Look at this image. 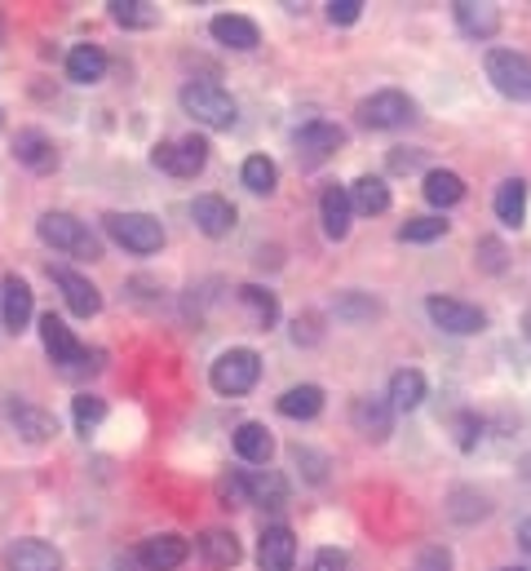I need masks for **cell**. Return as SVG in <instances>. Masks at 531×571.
I'll return each mask as SVG.
<instances>
[{"label": "cell", "mask_w": 531, "mask_h": 571, "mask_svg": "<svg viewBox=\"0 0 531 571\" xmlns=\"http://www.w3.org/2000/svg\"><path fill=\"white\" fill-rule=\"evenodd\" d=\"M425 314L434 320V328L452 333V337H474L487 328V314L470 301H460V297H430L425 301Z\"/></svg>", "instance_id": "7"}, {"label": "cell", "mask_w": 531, "mask_h": 571, "mask_svg": "<svg viewBox=\"0 0 531 571\" xmlns=\"http://www.w3.org/2000/svg\"><path fill=\"white\" fill-rule=\"evenodd\" d=\"M151 164L173 173V177H195V173H205V164H209V142L199 134H186L177 142H160L151 151Z\"/></svg>", "instance_id": "8"}, {"label": "cell", "mask_w": 531, "mask_h": 571, "mask_svg": "<svg viewBox=\"0 0 531 571\" xmlns=\"http://www.w3.org/2000/svg\"><path fill=\"white\" fill-rule=\"evenodd\" d=\"M417 571H452V554L447 549H425Z\"/></svg>", "instance_id": "43"}, {"label": "cell", "mask_w": 531, "mask_h": 571, "mask_svg": "<svg viewBox=\"0 0 531 571\" xmlns=\"http://www.w3.org/2000/svg\"><path fill=\"white\" fill-rule=\"evenodd\" d=\"M218 496H222L226 510H239V505H248V483H244V474H226V479L218 483Z\"/></svg>", "instance_id": "38"}, {"label": "cell", "mask_w": 531, "mask_h": 571, "mask_svg": "<svg viewBox=\"0 0 531 571\" xmlns=\"http://www.w3.org/2000/svg\"><path fill=\"white\" fill-rule=\"evenodd\" d=\"M36 235H40L49 248H58V252H72V258H89V262L102 258V239H98L81 218H72V213H58V209L40 213Z\"/></svg>", "instance_id": "2"}, {"label": "cell", "mask_w": 531, "mask_h": 571, "mask_svg": "<svg viewBox=\"0 0 531 571\" xmlns=\"http://www.w3.org/2000/svg\"><path fill=\"white\" fill-rule=\"evenodd\" d=\"M257 562H261V571H293V562H297V536H293V527H284V523L266 527L261 541H257Z\"/></svg>", "instance_id": "13"}, {"label": "cell", "mask_w": 531, "mask_h": 571, "mask_svg": "<svg viewBox=\"0 0 531 571\" xmlns=\"http://www.w3.org/2000/svg\"><path fill=\"white\" fill-rule=\"evenodd\" d=\"M49 275H53V284L62 288V297H66V310L72 314H81V320H94V314L102 310V293L85 280V275H76V271H66V266H49Z\"/></svg>", "instance_id": "12"}, {"label": "cell", "mask_w": 531, "mask_h": 571, "mask_svg": "<svg viewBox=\"0 0 531 571\" xmlns=\"http://www.w3.org/2000/svg\"><path fill=\"white\" fill-rule=\"evenodd\" d=\"M518 470H522V479H527V483H531V452H527V457H522V461H518Z\"/></svg>", "instance_id": "47"}, {"label": "cell", "mask_w": 531, "mask_h": 571, "mask_svg": "<svg viewBox=\"0 0 531 571\" xmlns=\"http://www.w3.org/2000/svg\"><path fill=\"white\" fill-rule=\"evenodd\" d=\"M40 342H45V355L58 363V368H102V350H85L76 337H72V328H66L58 314L49 310V314H40Z\"/></svg>", "instance_id": "5"}, {"label": "cell", "mask_w": 531, "mask_h": 571, "mask_svg": "<svg viewBox=\"0 0 531 571\" xmlns=\"http://www.w3.org/2000/svg\"><path fill=\"white\" fill-rule=\"evenodd\" d=\"M350 421H355V430H359L363 438L381 443V438L390 434L394 408H390V399H376V395H359V399H355V408H350Z\"/></svg>", "instance_id": "18"}, {"label": "cell", "mask_w": 531, "mask_h": 571, "mask_svg": "<svg viewBox=\"0 0 531 571\" xmlns=\"http://www.w3.org/2000/svg\"><path fill=\"white\" fill-rule=\"evenodd\" d=\"M0 124H5V111H0Z\"/></svg>", "instance_id": "50"}, {"label": "cell", "mask_w": 531, "mask_h": 571, "mask_svg": "<svg viewBox=\"0 0 531 571\" xmlns=\"http://www.w3.org/2000/svg\"><path fill=\"white\" fill-rule=\"evenodd\" d=\"M501 571H527V567H501Z\"/></svg>", "instance_id": "49"}, {"label": "cell", "mask_w": 531, "mask_h": 571, "mask_svg": "<svg viewBox=\"0 0 531 571\" xmlns=\"http://www.w3.org/2000/svg\"><path fill=\"white\" fill-rule=\"evenodd\" d=\"M239 182L252 190V196H271V190L280 186V169L271 156H248L244 169H239Z\"/></svg>", "instance_id": "31"}, {"label": "cell", "mask_w": 531, "mask_h": 571, "mask_svg": "<svg viewBox=\"0 0 531 571\" xmlns=\"http://www.w3.org/2000/svg\"><path fill=\"white\" fill-rule=\"evenodd\" d=\"M244 483H248V505H284V496H288V487L275 470H252V474H244Z\"/></svg>", "instance_id": "33"}, {"label": "cell", "mask_w": 531, "mask_h": 571, "mask_svg": "<svg viewBox=\"0 0 531 571\" xmlns=\"http://www.w3.org/2000/svg\"><path fill=\"white\" fill-rule=\"evenodd\" d=\"M280 412L288 421H314L323 412V390L319 386H293L280 395Z\"/></svg>", "instance_id": "30"}, {"label": "cell", "mask_w": 531, "mask_h": 571, "mask_svg": "<svg viewBox=\"0 0 531 571\" xmlns=\"http://www.w3.org/2000/svg\"><path fill=\"white\" fill-rule=\"evenodd\" d=\"M496 218H501V226H509V231H518L522 222H527V182L522 177H509V182H501V190H496Z\"/></svg>", "instance_id": "26"}, {"label": "cell", "mask_w": 531, "mask_h": 571, "mask_svg": "<svg viewBox=\"0 0 531 571\" xmlns=\"http://www.w3.org/2000/svg\"><path fill=\"white\" fill-rule=\"evenodd\" d=\"M421 190H425V200H430L434 209H452V204L465 200V182H460V173H452V169H430Z\"/></svg>", "instance_id": "28"}, {"label": "cell", "mask_w": 531, "mask_h": 571, "mask_svg": "<svg viewBox=\"0 0 531 571\" xmlns=\"http://www.w3.org/2000/svg\"><path fill=\"white\" fill-rule=\"evenodd\" d=\"M412 115H417V102L398 89H381L359 102V124H368V129H398V124H408Z\"/></svg>", "instance_id": "10"}, {"label": "cell", "mask_w": 531, "mask_h": 571, "mask_svg": "<svg viewBox=\"0 0 531 571\" xmlns=\"http://www.w3.org/2000/svg\"><path fill=\"white\" fill-rule=\"evenodd\" d=\"M190 218H195V226L205 231L209 239L231 235V231H235V222H239L235 204H231V200H222V196H195V200H190Z\"/></svg>", "instance_id": "14"}, {"label": "cell", "mask_w": 531, "mask_h": 571, "mask_svg": "<svg viewBox=\"0 0 531 571\" xmlns=\"http://www.w3.org/2000/svg\"><path fill=\"white\" fill-rule=\"evenodd\" d=\"M390 408L394 412H412V408H421L425 404V376L417 372V368H398L394 376H390Z\"/></svg>", "instance_id": "25"}, {"label": "cell", "mask_w": 531, "mask_h": 571, "mask_svg": "<svg viewBox=\"0 0 531 571\" xmlns=\"http://www.w3.org/2000/svg\"><path fill=\"white\" fill-rule=\"evenodd\" d=\"M522 333H527V342H531V310L522 314Z\"/></svg>", "instance_id": "48"}, {"label": "cell", "mask_w": 531, "mask_h": 571, "mask_svg": "<svg viewBox=\"0 0 531 571\" xmlns=\"http://www.w3.org/2000/svg\"><path fill=\"white\" fill-rule=\"evenodd\" d=\"M487 80L496 85V94L514 98V102H531V58L518 49H487L483 58Z\"/></svg>", "instance_id": "4"}, {"label": "cell", "mask_w": 531, "mask_h": 571, "mask_svg": "<svg viewBox=\"0 0 531 571\" xmlns=\"http://www.w3.org/2000/svg\"><path fill=\"white\" fill-rule=\"evenodd\" d=\"M293 147H297V160L306 169H314V164L332 160L346 147V129H337V124H328V120H310V124H301V129H297Z\"/></svg>", "instance_id": "9"}, {"label": "cell", "mask_w": 531, "mask_h": 571, "mask_svg": "<svg viewBox=\"0 0 531 571\" xmlns=\"http://www.w3.org/2000/svg\"><path fill=\"white\" fill-rule=\"evenodd\" d=\"M319 218H323V235L328 239H346L350 235V190L346 186H328L323 196H319Z\"/></svg>", "instance_id": "19"}, {"label": "cell", "mask_w": 531, "mask_h": 571, "mask_svg": "<svg viewBox=\"0 0 531 571\" xmlns=\"http://www.w3.org/2000/svg\"><path fill=\"white\" fill-rule=\"evenodd\" d=\"M447 231H452L447 218H408L404 226H398V239H404V244H434Z\"/></svg>", "instance_id": "35"}, {"label": "cell", "mask_w": 531, "mask_h": 571, "mask_svg": "<svg viewBox=\"0 0 531 571\" xmlns=\"http://www.w3.org/2000/svg\"><path fill=\"white\" fill-rule=\"evenodd\" d=\"M107 10H111V18L120 27H133V32H147V27L160 23V10L151 5V0H111Z\"/></svg>", "instance_id": "32"}, {"label": "cell", "mask_w": 531, "mask_h": 571, "mask_svg": "<svg viewBox=\"0 0 531 571\" xmlns=\"http://www.w3.org/2000/svg\"><path fill=\"white\" fill-rule=\"evenodd\" d=\"M5 571H62V554L49 541H18L5 549Z\"/></svg>", "instance_id": "17"}, {"label": "cell", "mask_w": 531, "mask_h": 571, "mask_svg": "<svg viewBox=\"0 0 531 571\" xmlns=\"http://www.w3.org/2000/svg\"><path fill=\"white\" fill-rule=\"evenodd\" d=\"M14 156H18V164H27L32 173H53V169H58V151H53V142H49L40 129H23V134L14 138Z\"/></svg>", "instance_id": "23"}, {"label": "cell", "mask_w": 531, "mask_h": 571, "mask_svg": "<svg viewBox=\"0 0 531 571\" xmlns=\"http://www.w3.org/2000/svg\"><path fill=\"white\" fill-rule=\"evenodd\" d=\"M479 252H483V266H487V271H501V266H505L501 244H496V239H483V244H479Z\"/></svg>", "instance_id": "44"}, {"label": "cell", "mask_w": 531, "mask_h": 571, "mask_svg": "<svg viewBox=\"0 0 531 571\" xmlns=\"http://www.w3.org/2000/svg\"><path fill=\"white\" fill-rule=\"evenodd\" d=\"M350 190V209L355 213H363V218H381L385 209H390V186L381 182V177H359L355 186H346Z\"/></svg>", "instance_id": "27"}, {"label": "cell", "mask_w": 531, "mask_h": 571, "mask_svg": "<svg viewBox=\"0 0 531 571\" xmlns=\"http://www.w3.org/2000/svg\"><path fill=\"white\" fill-rule=\"evenodd\" d=\"M186 554H190V545H186L182 536H173V532L151 536V541L138 545V562H143L147 571H177V567L186 562Z\"/></svg>", "instance_id": "16"}, {"label": "cell", "mask_w": 531, "mask_h": 571, "mask_svg": "<svg viewBox=\"0 0 531 571\" xmlns=\"http://www.w3.org/2000/svg\"><path fill=\"white\" fill-rule=\"evenodd\" d=\"M239 301L252 310L257 328H275V324H280V301H275V293H266V288H257V284H244V288H239Z\"/></svg>", "instance_id": "34"}, {"label": "cell", "mask_w": 531, "mask_h": 571, "mask_svg": "<svg viewBox=\"0 0 531 571\" xmlns=\"http://www.w3.org/2000/svg\"><path fill=\"white\" fill-rule=\"evenodd\" d=\"M182 111L195 120V124H205V129H231V124L239 120V107L235 98L213 85V80H190L182 85Z\"/></svg>", "instance_id": "1"}, {"label": "cell", "mask_w": 531, "mask_h": 571, "mask_svg": "<svg viewBox=\"0 0 531 571\" xmlns=\"http://www.w3.org/2000/svg\"><path fill=\"white\" fill-rule=\"evenodd\" d=\"M390 169H394V173H412V169H421V151H408V156H394V160H390Z\"/></svg>", "instance_id": "45"}, {"label": "cell", "mask_w": 531, "mask_h": 571, "mask_svg": "<svg viewBox=\"0 0 531 571\" xmlns=\"http://www.w3.org/2000/svg\"><path fill=\"white\" fill-rule=\"evenodd\" d=\"M107 235L128 248V252H138V258H147V252H160L164 244V226L160 218L151 213H107Z\"/></svg>", "instance_id": "6"}, {"label": "cell", "mask_w": 531, "mask_h": 571, "mask_svg": "<svg viewBox=\"0 0 531 571\" xmlns=\"http://www.w3.org/2000/svg\"><path fill=\"white\" fill-rule=\"evenodd\" d=\"M359 14H363L359 0H332V5H328V23H337V27H355Z\"/></svg>", "instance_id": "39"}, {"label": "cell", "mask_w": 531, "mask_h": 571, "mask_svg": "<svg viewBox=\"0 0 531 571\" xmlns=\"http://www.w3.org/2000/svg\"><path fill=\"white\" fill-rule=\"evenodd\" d=\"M518 545H522V554L531 558V519H522V527H518Z\"/></svg>", "instance_id": "46"}, {"label": "cell", "mask_w": 531, "mask_h": 571, "mask_svg": "<svg viewBox=\"0 0 531 571\" xmlns=\"http://www.w3.org/2000/svg\"><path fill=\"white\" fill-rule=\"evenodd\" d=\"M5 412H10V425H14L27 443H49V438L58 434L53 412H45V408H36V404H27V399H10Z\"/></svg>", "instance_id": "15"}, {"label": "cell", "mask_w": 531, "mask_h": 571, "mask_svg": "<svg viewBox=\"0 0 531 571\" xmlns=\"http://www.w3.org/2000/svg\"><path fill=\"white\" fill-rule=\"evenodd\" d=\"M72 421H76L81 434L98 430V425L107 421V399H98V395H76V399H72Z\"/></svg>", "instance_id": "36"}, {"label": "cell", "mask_w": 531, "mask_h": 571, "mask_svg": "<svg viewBox=\"0 0 531 571\" xmlns=\"http://www.w3.org/2000/svg\"><path fill=\"white\" fill-rule=\"evenodd\" d=\"M36 314V297H32V284L18 280V275H5L0 280V320H5V333H23Z\"/></svg>", "instance_id": "11"}, {"label": "cell", "mask_w": 531, "mask_h": 571, "mask_svg": "<svg viewBox=\"0 0 531 571\" xmlns=\"http://www.w3.org/2000/svg\"><path fill=\"white\" fill-rule=\"evenodd\" d=\"M195 545H199V554H205V562H209V567H218V571H226V567H235V562H239V541H235V532L213 527V532L199 536Z\"/></svg>", "instance_id": "29"}, {"label": "cell", "mask_w": 531, "mask_h": 571, "mask_svg": "<svg viewBox=\"0 0 531 571\" xmlns=\"http://www.w3.org/2000/svg\"><path fill=\"white\" fill-rule=\"evenodd\" d=\"M376 310H381L376 301H368V306H363V301H355V297H346V301L337 306V314H342V320H363V314H376Z\"/></svg>", "instance_id": "42"}, {"label": "cell", "mask_w": 531, "mask_h": 571, "mask_svg": "<svg viewBox=\"0 0 531 571\" xmlns=\"http://www.w3.org/2000/svg\"><path fill=\"white\" fill-rule=\"evenodd\" d=\"M293 461H297V466H310V470H306L310 483H323V457H314L310 448H301V443H297V448H293Z\"/></svg>", "instance_id": "40"}, {"label": "cell", "mask_w": 531, "mask_h": 571, "mask_svg": "<svg viewBox=\"0 0 531 571\" xmlns=\"http://www.w3.org/2000/svg\"><path fill=\"white\" fill-rule=\"evenodd\" d=\"M310 571H346V554L342 549H319L310 558Z\"/></svg>", "instance_id": "41"}, {"label": "cell", "mask_w": 531, "mask_h": 571, "mask_svg": "<svg viewBox=\"0 0 531 571\" xmlns=\"http://www.w3.org/2000/svg\"><path fill=\"white\" fill-rule=\"evenodd\" d=\"M235 452H239V461H248V466H266L275 457V438H271V430H266L261 421H244V425H235Z\"/></svg>", "instance_id": "20"}, {"label": "cell", "mask_w": 531, "mask_h": 571, "mask_svg": "<svg viewBox=\"0 0 531 571\" xmlns=\"http://www.w3.org/2000/svg\"><path fill=\"white\" fill-rule=\"evenodd\" d=\"M452 14H456V27H460L465 36H474V40H492L496 27H501L496 5H479V0H456Z\"/></svg>", "instance_id": "22"}, {"label": "cell", "mask_w": 531, "mask_h": 571, "mask_svg": "<svg viewBox=\"0 0 531 571\" xmlns=\"http://www.w3.org/2000/svg\"><path fill=\"white\" fill-rule=\"evenodd\" d=\"M257 376H261V355L248 350V346H231L213 359L209 368V381H213V390L226 395V399H239L257 386Z\"/></svg>", "instance_id": "3"}, {"label": "cell", "mask_w": 531, "mask_h": 571, "mask_svg": "<svg viewBox=\"0 0 531 571\" xmlns=\"http://www.w3.org/2000/svg\"><path fill=\"white\" fill-rule=\"evenodd\" d=\"M102 76H107V53L98 45H72V53H66V80L98 85Z\"/></svg>", "instance_id": "24"}, {"label": "cell", "mask_w": 531, "mask_h": 571, "mask_svg": "<svg viewBox=\"0 0 531 571\" xmlns=\"http://www.w3.org/2000/svg\"><path fill=\"white\" fill-rule=\"evenodd\" d=\"M0 328H5V320H0Z\"/></svg>", "instance_id": "51"}, {"label": "cell", "mask_w": 531, "mask_h": 571, "mask_svg": "<svg viewBox=\"0 0 531 571\" xmlns=\"http://www.w3.org/2000/svg\"><path fill=\"white\" fill-rule=\"evenodd\" d=\"M209 32H213V40H218V45L239 49V53H248V49H257V45H261L257 23H252V18H244V14H218V18L209 23Z\"/></svg>", "instance_id": "21"}, {"label": "cell", "mask_w": 531, "mask_h": 571, "mask_svg": "<svg viewBox=\"0 0 531 571\" xmlns=\"http://www.w3.org/2000/svg\"><path fill=\"white\" fill-rule=\"evenodd\" d=\"M479 438H483V421H479L474 412H460V417H456V448L470 452Z\"/></svg>", "instance_id": "37"}]
</instances>
